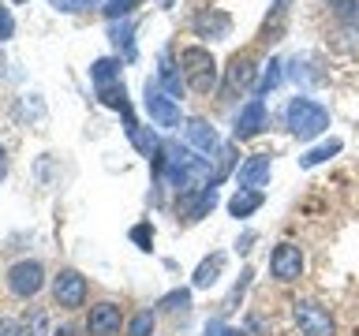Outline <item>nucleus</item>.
Here are the masks:
<instances>
[{
  "mask_svg": "<svg viewBox=\"0 0 359 336\" xmlns=\"http://www.w3.org/2000/svg\"><path fill=\"white\" fill-rule=\"evenodd\" d=\"M262 202H266V190H236L229 198V213L236 220H247L251 213L262 209Z\"/></svg>",
  "mask_w": 359,
  "mask_h": 336,
  "instance_id": "20",
  "label": "nucleus"
},
{
  "mask_svg": "<svg viewBox=\"0 0 359 336\" xmlns=\"http://www.w3.org/2000/svg\"><path fill=\"white\" fill-rule=\"evenodd\" d=\"M269 172H273V161L269 153H255L236 168V190H262L269 183Z\"/></svg>",
  "mask_w": 359,
  "mask_h": 336,
  "instance_id": "12",
  "label": "nucleus"
},
{
  "mask_svg": "<svg viewBox=\"0 0 359 336\" xmlns=\"http://www.w3.org/2000/svg\"><path fill=\"white\" fill-rule=\"evenodd\" d=\"M53 336H79V329H75V325H60V329H56Z\"/></svg>",
  "mask_w": 359,
  "mask_h": 336,
  "instance_id": "37",
  "label": "nucleus"
},
{
  "mask_svg": "<svg viewBox=\"0 0 359 336\" xmlns=\"http://www.w3.org/2000/svg\"><path fill=\"white\" fill-rule=\"evenodd\" d=\"M221 273H224V254H221V251H213L210 258H202L198 269L191 273V288L206 291V288H213V284L221 280Z\"/></svg>",
  "mask_w": 359,
  "mask_h": 336,
  "instance_id": "18",
  "label": "nucleus"
},
{
  "mask_svg": "<svg viewBox=\"0 0 359 336\" xmlns=\"http://www.w3.org/2000/svg\"><path fill=\"white\" fill-rule=\"evenodd\" d=\"M4 179H8V150L0 146V183H4Z\"/></svg>",
  "mask_w": 359,
  "mask_h": 336,
  "instance_id": "36",
  "label": "nucleus"
},
{
  "mask_svg": "<svg viewBox=\"0 0 359 336\" xmlns=\"http://www.w3.org/2000/svg\"><path fill=\"white\" fill-rule=\"evenodd\" d=\"M229 30H232V15H229V11H221V8H202L195 15V34H198V38H206V41L229 38Z\"/></svg>",
  "mask_w": 359,
  "mask_h": 336,
  "instance_id": "15",
  "label": "nucleus"
},
{
  "mask_svg": "<svg viewBox=\"0 0 359 336\" xmlns=\"http://www.w3.org/2000/svg\"><path fill=\"white\" fill-rule=\"evenodd\" d=\"M255 75H258L255 56H251V52H236L232 64H229V75H224V90H221V94L232 97L236 90H247V86L255 83Z\"/></svg>",
  "mask_w": 359,
  "mask_h": 336,
  "instance_id": "14",
  "label": "nucleus"
},
{
  "mask_svg": "<svg viewBox=\"0 0 359 336\" xmlns=\"http://www.w3.org/2000/svg\"><path fill=\"white\" fill-rule=\"evenodd\" d=\"M11 4H27V0H11Z\"/></svg>",
  "mask_w": 359,
  "mask_h": 336,
  "instance_id": "38",
  "label": "nucleus"
},
{
  "mask_svg": "<svg viewBox=\"0 0 359 336\" xmlns=\"http://www.w3.org/2000/svg\"><path fill=\"white\" fill-rule=\"evenodd\" d=\"M154 329H157V314L154 310H139L128 321V336H154Z\"/></svg>",
  "mask_w": 359,
  "mask_h": 336,
  "instance_id": "28",
  "label": "nucleus"
},
{
  "mask_svg": "<svg viewBox=\"0 0 359 336\" xmlns=\"http://www.w3.org/2000/svg\"><path fill=\"white\" fill-rule=\"evenodd\" d=\"M128 139H131V146L139 150L146 161H157L161 157V139H157V131L154 127H142V123H135V127H128Z\"/></svg>",
  "mask_w": 359,
  "mask_h": 336,
  "instance_id": "19",
  "label": "nucleus"
},
{
  "mask_svg": "<svg viewBox=\"0 0 359 336\" xmlns=\"http://www.w3.org/2000/svg\"><path fill=\"white\" fill-rule=\"evenodd\" d=\"M341 150H344V142H341V139H325V142L311 146V150L299 157V168H318V164H325V161H330V157H337Z\"/></svg>",
  "mask_w": 359,
  "mask_h": 336,
  "instance_id": "23",
  "label": "nucleus"
},
{
  "mask_svg": "<svg viewBox=\"0 0 359 336\" xmlns=\"http://www.w3.org/2000/svg\"><path fill=\"white\" fill-rule=\"evenodd\" d=\"M333 19H341L348 30H359V0H325Z\"/></svg>",
  "mask_w": 359,
  "mask_h": 336,
  "instance_id": "25",
  "label": "nucleus"
},
{
  "mask_svg": "<svg viewBox=\"0 0 359 336\" xmlns=\"http://www.w3.org/2000/svg\"><path fill=\"white\" fill-rule=\"evenodd\" d=\"M19 336H53L49 332V314H45L41 307H34L27 318L19 321Z\"/></svg>",
  "mask_w": 359,
  "mask_h": 336,
  "instance_id": "24",
  "label": "nucleus"
},
{
  "mask_svg": "<svg viewBox=\"0 0 359 336\" xmlns=\"http://www.w3.org/2000/svg\"><path fill=\"white\" fill-rule=\"evenodd\" d=\"M292 318H296V325H299L303 336H333V332H337L333 314L325 310V307H318V302H311V299L292 302Z\"/></svg>",
  "mask_w": 359,
  "mask_h": 336,
  "instance_id": "7",
  "label": "nucleus"
},
{
  "mask_svg": "<svg viewBox=\"0 0 359 336\" xmlns=\"http://www.w3.org/2000/svg\"><path fill=\"white\" fill-rule=\"evenodd\" d=\"M157 86L165 90L168 97H184V90H187V78H184V71H180V67L172 64V52H161V60H157Z\"/></svg>",
  "mask_w": 359,
  "mask_h": 336,
  "instance_id": "16",
  "label": "nucleus"
},
{
  "mask_svg": "<svg viewBox=\"0 0 359 336\" xmlns=\"http://www.w3.org/2000/svg\"><path fill=\"white\" fill-rule=\"evenodd\" d=\"M123 329V307L112 299H101L86 314V336H120Z\"/></svg>",
  "mask_w": 359,
  "mask_h": 336,
  "instance_id": "9",
  "label": "nucleus"
},
{
  "mask_svg": "<svg viewBox=\"0 0 359 336\" xmlns=\"http://www.w3.org/2000/svg\"><path fill=\"white\" fill-rule=\"evenodd\" d=\"M11 34H15V19H11V11L0 4V41H8Z\"/></svg>",
  "mask_w": 359,
  "mask_h": 336,
  "instance_id": "34",
  "label": "nucleus"
},
{
  "mask_svg": "<svg viewBox=\"0 0 359 336\" xmlns=\"http://www.w3.org/2000/svg\"><path fill=\"white\" fill-rule=\"evenodd\" d=\"M213 206H217V187H198V190H187V195H176V213L184 224H198L202 217H210Z\"/></svg>",
  "mask_w": 359,
  "mask_h": 336,
  "instance_id": "10",
  "label": "nucleus"
},
{
  "mask_svg": "<svg viewBox=\"0 0 359 336\" xmlns=\"http://www.w3.org/2000/svg\"><path fill=\"white\" fill-rule=\"evenodd\" d=\"M269 273H273L277 284H292V280L303 276V251L296 243H277L273 254H269Z\"/></svg>",
  "mask_w": 359,
  "mask_h": 336,
  "instance_id": "11",
  "label": "nucleus"
},
{
  "mask_svg": "<svg viewBox=\"0 0 359 336\" xmlns=\"http://www.w3.org/2000/svg\"><path fill=\"white\" fill-rule=\"evenodd\" d=\"M165 314H187L191 310V288H176L168 291V295H161V302H157Z\"/></svg>",
  "mask_w": 359,
  "mask_h": 336,
  "instance_id": "26",
  "label": "nucleus"
},
{
  "mask_svg": "<svg viewBox=\"0 0 359 336\" xmlns=\"http://www.w3.org/2000/svg\"><path fill=\"white\" fill-rule=\"evenodd\" d=\"M49 8L64 11V15H79V11H90V8H105V0H49Z\"/></svg>",
  "mask_w": 359,
  "mask_h": 336,
  "instance_id": "31",
  "label": "nucleus"
},
{
  "mask_svg": "<svg viewBox=\"0 0 359 336\" xmlns=\"http://www.w3.org/2000/svg\"><path fill=\"white\" fill-rule=\"evenodd\" d=\"M184 142L191 146L195 153H202V157H217L221 150H224V142H221V134H217V127H213L210 120H202V116H191V120H184Z\"/></svg>",
  "mask_w": 359,
  "mask_h": 336,
  "instance_id": "8",
  "label": "nucleus"
},
{
  "mask_svg": "<svg viewBox=\"0 0 359 336\" xmlns=\"http://www.w3.org/2000/svg\"><path fill=\"white\" fill-rule=\"evenodd\" d=\"M139 4H142V0H105V8H101V11H105L109 22H116V19H131V11Z\"/></svg>",
  "mask_w": 359,
  "mask_h": 336,
  "instance_id": "30",
  "label": "nucleus"
},
{
  "mask_svg": "<svg viewBox=\"0 0 359 336\" xmlns=\"http://www.w3.org/2000/svg\"><path fill=\"white\" fill-rule=\"evenodd\" d=\"M120 67H123L120 56H101V60L90 64V78H94V90H97V86H109V83H120Z\"/></svg>",
  "mask_w": 359,
  "mask_h": 336,
  "instance_id": "22",
  "label": "nucleus"
},
{
  "mask_svg": "<svg viewBox=\"0 0 359 336\" xmlns=\"http://www.w3.org/2000/svg\"><path fill=\"white\" fill-rule=\"evenodd\" d=\"M97 101L105 108H116L123 116V127H135V112H131V101H128V86L123 83H109V86H97Z\"/></svg>",
  "mask_w": 359,
  "mask_h": 336,
  "instance_id": "17",
  "label": "nucleus"
},
{
  "mask_svg": "<svg viewBox=\"0 0 359 336\" xmlns=\"http://www.w3.org/2000/svg\"><path fill=\"white\" fill-rule=\"evenodd\" d=\"M180 71L187 78V90H195V94H210V90L217 86V60H213V52L202 49V45L180 49Z\"/></svg>",
  "mask_w": 359,
  "mask_h": 336,
  "instance_id": "3",
  "label": "nucleus"
},
{
  "mask_svg": "<svg viewBox=\"0 0 359 336\" xmlns=\"http://www.w3.org/2000/svg\"><path fill=\"white\" fill-rule=\"evenodd\" d=\"M135 30H139V19H135V15H131V19L109 22V41L116 45V49H123V56H128V60L135 56V38H131Z\"/></svg>",
  "mask_w": 359,
  "mask_h": 336,
  "instance_id": "21",
  "label": "nucleus"
},
{
  "mask_svg": "<svg viewBox=\"0 0 359 336\" xmlns=\"http://www.w3.org/2000/svg\"><path fill=\"white\" fill-rule=\"evenodd\" d=\"M154 224L150 220H139V224H131V232H128V239L139 246V251H154Z\"/></svg>",
  "mask_w": 359,
  "mask_h": 336,
  "instance_id": "29",
  "label": "nucleus"
},
{
  "mask_svg": "<svg viewBox=\"0 0 359 336\" xmlns=\"http://www.w3.org/2000/svg\"><path fill=\"white\" fill-rule=\"evenodd\" d=\"M280 67H285V64H280V60H269V67H266V71H262V83H258V90H255V97H262V94H269V90H273V86L280 83V75H285V71H280Z\"/></svg>",
  "mask_w": 359,
  "mask_h": 336,
  "instance_id": "32",
  "label": "nucleus"
},
{
  "mask_svg": "<svg viewBox=\"0 0 359 336\" xmlns=\"http://www.w3.org/2000/svg\"><path fill=\"white\" fill-rule=\"evenodd\" d=\"M4 284H8V291H11L15 299L41 295V288H45V265L38 262V258H19L15 265H8Z\"/></svg>",
  "mask_w": 359,
  "mask_h": 336,
  "instance_id": "4",
  "label": "nucleus"
},
{
  "mask_svg": "<svg viewBox=\"0 0 359 336\" xmlns=\"http://www.w3.org/2000/svg\"><path fill=\"white\" fill-rule=\"evenodd\" d=\"M262 127H266V101L251 97L240 108V116H236L232 134H236V142H247V139H255V134H262Z\"/></svg>",
  "mask_w": 359,
  "mask_h": 336,
  "instance_id": "13",
  "label": "nucleus"
},
{
  "mask_svg": "<svg viewBox=\"0 0 359 336\" xmlns=\"http://www.w3.org/2000/svg\"><path fill=\"white\" fill-rule=\"evenodd\" d=\"M251 243H255V232H247V235H243V239H240V243H236V251H240V254H247V251H251Z\"/></svg>",
  "mask_w": 359,
  "mask_h": 336,
  "instance_id": "35",
  "label": "nucleus"
},
{
  "mask_svg": "<svg viewBox=\"0 0 359 336\" xmlns=\"http://www.w3.org/2000/svg\"><path fill=\"white\" fill-rule=\"evenodd\" d=\"M154 172H157L161 183L176 187V195H187V190H198V187L213 183L210 157H198L191 146H180V142L161 146V157L154 161Z\"/></svg>",
  "mask_w": 359,
  "mask_h": 336,
  "instance_id": "1",
  "label": "nucleus"
},
{
  "mask_svg": "<svg viewBox=\"0 0 359 336\" xmlns=\"http://www.w3.org/2000/svg\"><path fill=\"white\" fill-rule=\"evenodd\" d=\"M206 336H243L240 329H229L221 318H213V321H206Z\"/></svg>",
  "mask_w": 359,
  "mask_h": 336,
  "instance_id": "33",
  "label": "nucleus"
},
{
  "mask_svg": "<svg viewBox=\"0 0 359 336\" xmlns=\"http://www.w3.org/2000/svg\"><path fill=\"white\" fill-rule=\"evenodd\" d=\"M251 276H255V269H243V273H240V280H236V284H232V291H229V299L221 302V310H224V314H232V310L243 302L247 288H251Z\"/></svg>",
  "mask_w": 359,
  "mask_h": 336,
  "instance_id": "27",
  "label": "nucleus"
},
{
  "mask_svg": "<svg viewBox=\"0 0 359 336\" xmlns=\"http://www.w3.org/2000/svg\"><path fill=\"white\" fill-rule=\"evenodd\" d=\"M285 123L299 142H311V139L330 131V108L322 101H311V97H292L285 108Z\"/></svg>",
  "mask_w": 359,
  "mask_h": 336,
  "instance_id": "2",
  "label": "nucleus"
},
{
  "mask_svg": "<svg viewBox=\"0 0 359 336\" xmlns=\"http://www.w3.org/2000/svg\"><path fill=\"white\" fill-rule=\"evenodd\" d=\"M53 302L60 310H79L86 307V276L79 269H60L53 276Z\"/></svg>",
  "mask_w": 359,
  "mask_h": 336,
  "instance_id": "6",
  "label": "nucleus"
},
{
  "mask_svg": "<svg viewBox=\"0 0 359 336\" xmlns=\"http://www.w3.org/2000/svg\"><path fill=\"white\" fill-rule=\"evenodd\" d=\"M142 108H146V116L154 120V127H184V120H180V105L165 94L161 86H157V78H146Z\"/></svg>",
  "mask_w": 359,
  "mask_h": 336,
  "instance_id": "5",
  "label": "nucleus"
}]
</instances>
